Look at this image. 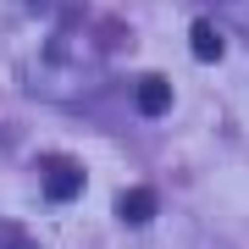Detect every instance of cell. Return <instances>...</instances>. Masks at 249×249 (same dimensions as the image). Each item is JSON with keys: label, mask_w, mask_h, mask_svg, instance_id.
I'll return each instance as SVG.
<instances>
[{"label": "cell", "mask_w": 249, "mask_h": 249, "mask_svg": "<svg viewBox=\"0 0 249 249\" xmlns=\"http://www.w3.org/2000/svg\"><path fill=\"white\" fill-rule=\"evenodd\" d=\"M211 249H222V244H211Z\"/></svg>", "instance_id": "obj_6"}, {"label": "cell", "mask_w": 249, "mask_h": 249, "mask_svg": "<svg viewBox=\"0 0 249 249\" xmlns=\"http://www.w3.org/2000/svg\"><path fill=\"white\" fill-rule=\"evenodd\" d=\"M133 100H139V111H144V116H166V111H172V83L160 78V72H150V78H139Z\"/></svg>", "instance_id": "obj_3"}, {"label": "cell", "mask_w": 249, "mask_h": 249, "mask_svg": "<svg viewBox=\"0 0 249 249\" xmlns=\"http://www.w3.org/2000/svg\"><path fill=\"white\" fill-rule=\"evenodd\" d=\"M188 50H194V61H222L227 39L216 34V22H194L188 28Z\"/></svg>", "instance_id": "obj_4"}, {"label": "cell", "mask_w": 249, "mask_h": 249, "mask_svg": "<svg viewBox=\"0 0 249 249\" xmlns=\"http://www.w3.org/2000/svg\"><path fill=\"white\" fill-rule=\"evenodd\" d=\"M11 249H34V244H28V238H17V244H11Z\"/></svg>", "instance_id": "obj_5"}, {"label": "cell", "mask_w": 249, "mask_h": 249, "mask_svg": "<svg viewBox=\"0 0 249 249\" xmlns=\"http://www.w3.org/2000/svg\"><path fill=\"white\" fill-rule=\"evenodd\" d=\"M155 205H160L155 188H122V194H116V216H122L127 227H144L155 216Z\"/></svg>", "instance_id": "obj_2"}, {"label": "cell", "mask_w": 249, "mask_h": 249, "mask_svg": "<svg viewBox=\"0 0 249 249\" xmlns=\"http://www.w3.org/2000/svg\"><path fill=\"white\" fill-rule=\"evenodd\" d=\"M78 188H83V166L67 160V155H50V160H45V199H50V205H67Z\"/></svg>", "instance_id": "obj_1"}]
</instances>
